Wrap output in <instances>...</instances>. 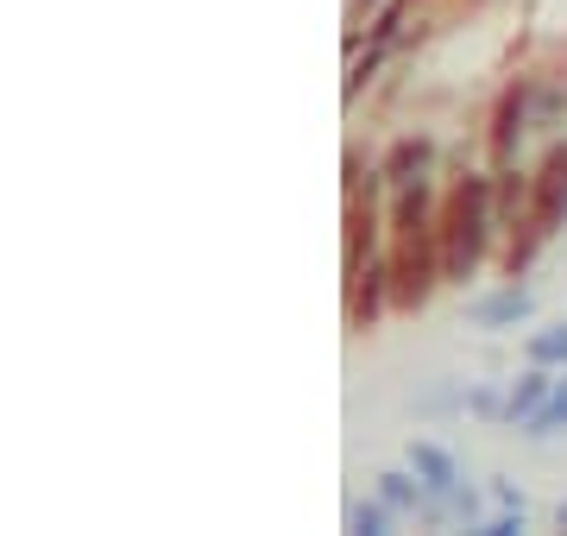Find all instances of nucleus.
<instances>
[{"label":"nucleus","instance_id":"11","mask_svg":"<svg viewBox=\"0 0 567 536\" xmlns=\"http://www.w3.org/2000/svg\"><path fill=\"white\" fill-rule=\"evenodd\" d=\"M529 360H536V367H567V322L529 334Z\"/></svg>","mask_w":567,"mask_h":536},{"label":"nucleus","instance_id":"17","mask_svg":"<svg viewBox=\"0 0 567 536\" xmlns=\"http://www.w3.org/2000/svg\"><path fill=\"white\" fill-rule=\"evenodd\" d=\"M555 524H561V530H567V505H561V512H555Z\"/></svg>","mask_w":567,"mask_h":536},{"label":"nucleus","instance_id":"8","mask_svg":"<svg viewBox=\"0 0 567 536\" xmlns=\"http://www.w3.org/2000/svg\"><path fill=\"white\" fill-rule=\"evenodd\" d=\"M548 392H555V372L529 360V372H524V379H511V392H505V423H511V430H524V416L536 411Z\"/></svg>","mask_w":567,"mask_h":536},{"label":"nucleus","instance_id":"9","mask_svg":"<svg viewBox=\"0 0 567 536\" xmlns=\"http://www.w3.org/2000/svg\"><path fill=\"white\" fill-rule=\"evenodd\" d=\"M379 498H385L391 512H429V486L416 467L410 474H379Z\"/></svg>","mask_w":567,"mask_h":536},{"label":"nucleus","instance_id":"14","mask_svg":"<svg viewBox=\"0 0 567 536\" xmlns=\"http://www.w3.org/2000/svg\"><path fill=\"white\" fill-rule=\"evenodd\" d=\"M466 411L473 416H505V398L492 392V385H480V392H466Z\"/></svg>","mask_w":567,"mask_h":536},{"label":"nucleus","instance_id":"5","mask_svg":"<svg viewBox=\"0 0 567 536\" xmlns=\"http://www.w3.org/2000/svg\"><path fill=\"white\" fill-rule=\"evenodd\" d=\"M524 316H529V290L517 285V278H511L505 290L480 297V303L466 310V322H473V329H511V322H524Z\"/></svg>","mask_w":567,"mask_h":536},{"label":"nucleus","instance_id":"13","mask_svg":"<svg viewBox=\"0 0 567 536\" xmlns=\"http://www.w3.org/2000/svg\"><path fill=\"white\" fill-rule=\"evenodd\" d=\"M379 13V0H347V51H360L365 39V20Z\"/></svg>","mask_w":567,"mask_h":536},{"label":"nucleus","instance_id":"10","mask_svg":"<svg viewBox=\"0 0 567 536\" xmlns=\"http://www.w3.org/2000/svg\"><path fill=\"white\" fill-rule=\"evenodd\" d=\"M555 430H567V379H555V392H548L543 404L524 416V435H529V442H548Z\"/></svg>","mask_w":567,"mask_h":536},{"label":"nucleus","instance_id":"4","mask_svg":"<svg viewBox=\"0 0 567 536\" xmlns=\"http://www.w3.org/2000/svg\"><path fill=\"white\" fill-rule=\"evenodd\" d=\"M529 126V83H511L492 114V165H517V140Z\"/></svg>","mask_w":567,"mask_h":536},{"label":"nucleus","instance_id":"3","mask_svg":"<svg viewBox=\"0 0 567 536\" xmlns=\"http://www.w3.org/2000/svg\"><path fill=\"white\" fill-rule=\"evenodd\" d=\"M567 221V145H548L543 171L529 177V215H524V234H511L505 247V271L517 278V271H529V259H536V247H543L548 234Z\"/></svg>","mask_w":567,"mask_h":536},{"label":"nucleus","instance_id":"7","mask_svg":"<svg viewBox=\"0 0 567 536\" xmlns=\"http://www.w3.org/2000/svg\"><path fill=\"white\" fill-rule=\"evenodd\" d=\"M410 467L423 474L429 498H447L454 486H461V467H454V454L435 449V442H410Z\"/></svg>","mask_w":567,"mask_h":536},{"label":"nucleus","instance_id":"2","mask_svg":"<svg viewBox=\"0 0 567 536\" xmlns=\"http://www.w3.org/2000/svg\"><path fill=\"white\" fill-rule=\"evenodd\" d=\"M492 234H498V208H492V177L480 171H461L442 196V266L447 285H466L480 259H486Z\"/></svg>","mask_w":567,"mask_h":536},{"label":"nucleus","instance_id":"16","mask_svg":"<svg viewBox=\"0 0 567 536\" xmlns=\"http://www.w3.org/2000/svg\"><path fill=\"white\" fill-rule=\"evenodd\" d=\"M492 498H498V505H511V512H524V493H517V486H505V480L492 486Z\"/></svg>","mask_w":567,"mask_h":536},{"label":"nucleus","instance_id":"15","mask_svg":"<svg viewBox=\"0 0 567 536\" xmlns=\"http://www.w3.org/2000/svg\"><path fill=\"white\" fill-rule=\"evenodd\" d=\"M517 530H524V512H511V505H505V517L486 524V536H517Z\"/></svg>","mask_w":567,"mask_h":536},{"label":"nucleus","instance_id":"12","mask_svg":"<svg viewBox=\"0 0 567 536\" xmlns=\"http://www.w3.org/2000/svg\"><path fill=\"white\" fill-rule=\"evenodd\" d=\"M347 530L385 536V530H391V505H385V498H372V505H353V512H347Z\"/></svg>","mask_w":567,"mask_h":536},{"label":"nucleus","instance_id":"1","mask_svg":"<svg viewBox=\"0 0 567 536\" xmlns=\"http://www.w3.org/2000/svg\"><path fill=\"white\" fill-rule=\"evenodd\" d=\"M435 285H447L442 266V208L429 203V177L410 189H391V303L423 310Z\"/></svg>","mask_w":567,"mask_h":536},{"label":"nucleus","instance_id":"6","mask_svg":"<svg viewBox=\"0 0 567 536\" xmlns=\"http://www.w3.org/2000/svg\"><path fill=\"white\" fill-rule=\"evenodd\" d=\"M429 165H435V145L429 140H398L391 145V158L379 165V177H385V189H410V184H423Z\"/></svg>","mask_w":567,"mask_h":536}]
</instances>
